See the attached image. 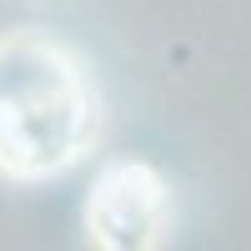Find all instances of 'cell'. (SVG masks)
<instances>
[{"instance_id": "cell-2", "label": "cell", "mask_w": 251, "mask_h": 251, "mask_svg": "<svg viewBox=\"0 0 251 251\" xmlns=\"http://www.w3.org/2000/svg\"><path fill=\"white\" fill-rule=\"evenodd\" d=\"M156 216V186L146 176H131V166H121L100 181V196H96V226L100 236L111 241H131L136 231H146Z\"/></svg>"}, {"instance_id": "cell-1", "label": "cell", "mask_w": 251, "mask_h": 251, "mask_svg": "<svg viewBox=\"0 0 251 251\" xmlns=\"http://www.w3.org/2000/svg\"><path fill=\"white\" fill-rule=\"evenodd\" d=\"M86 136V96L75 71L40 40L0 50V161L46 171L75 156Z\"/></svg>"}]
</instances>
